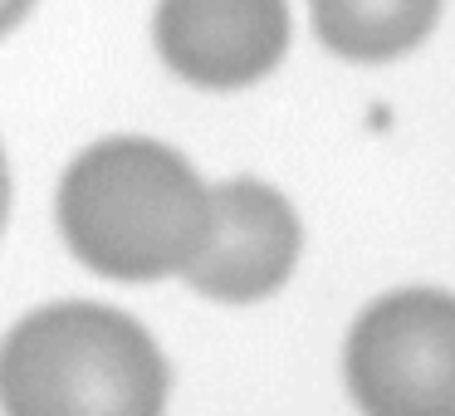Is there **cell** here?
<instances>
[{
    "mask_svg": "<svg viewBox=\"0 0 455 416\" xmlns=\"http://www.w3.org/2000/svg\"><path fill=\"white\" fill-rule=\"evenodd\" d=\"M211 226V191L181 152L152 138H103L60 181L64 245L103 279H167Z\"/></svg>",
    "mask_w": 455,
    "mask_h": 416,
    "instance_id": "cell-1",
    "label": "cell"
},
{
    "mask_svg": "<svg viewBox=\"0 0 455 416\" xmlns=\"http://www.w3.org/2000/svg\"><path fill=\"white\" fill-rule=\"evenodd\" d=\"M167 392L162 348L108 304H44L0 338L5 416H162Z\"/></svg>",
    "mask_w": 455,
    "mask_h": 416,
    "instance_id": "cell-2",
    "label": "cell"
},
{
    "mask_svg": "<svg viewBox=\"0 0 455 416\" xmlns=\"http://www.w3.org/2000/svg\"><path fill=\"white\" fill-rule=\"evenodd\" d=\"M343 372L363 416H455V294H382L347 333Z\"/></svg>",
    "mask_w": 455,
    "mask_h": 416,
    "instance_id": "cell-3",
    "label": "cell"
},
{
    "mask_svg": "<svg viewBox=\"0 0 455 416\" xmlns=\"http://www.w3.org/2000/svg\"><path fill=\"white\" fill-rule=\"evenodd\" d=\"M304 230L275 187L235 177L211 187V226L191 265L181 269L201 299L216 304H255L269 299L299 265Z\"/></svg>",
    "mask_w": 455,
    "mask_h": 416,
    "instance_id": "cell-4",
    "label": "cell"
},
{
    "mask_svg": "<svg viewBox=\"0 0 455 416\" xmlns=\"http://www.w3.org/2000/svg\"><path fill=\"white\" fill-rule=\"evenodd\" d=\"M157 54L196 89L259 84L289 50L284 0H162L152 20Z\"/></svg>",
    "mask_w": 455,
    "mask_h": 416,
    "instance_id": "cell-5",
    "label": "cell"
},
{
    "mask_svg": "<svg viewBox=\"0 0 455 416\" xmlns=\"http://www.w3.org/2000/svg\"><path fill=\"white\" fill-rule=\"evenodd\" d=\"M314 35L353 64H387L426 40L441 20V0H308Z\"/></svg>",
    "mask_w": 455,
    "mask_h": 416,
    "instance_id": "cell-6",
    "label": "cell"
},
{
    "mask_svg": "<svg viewBox=\"0 0 455 416\" xmlns=\"http://www.w3.org/2000/svg\"><path fill=\"white\" fill-rule=\"evenodd\" d=\"M30 11H35V0H0V35H11Z\"/></svg>",
    "mask_w": 455,
    "mask_h": 416,
    "instance_id": "cell-7",
    "label": "cell"
},
{
    "mask_svg": "<svg viewBox=\"0 0 455 416\" xmlns=\"http://www.w3.org/2000/svg\"><path fill=\"white\" fill-rule=\"evenodd\" d=\"M11 216V167H5V152H0V226Z\"/></svg>",
    "mask_w": 455,
    "mask_h": 416,
    "instance_id": "cell-8",
    "label": "cell"
}]
</instances>
